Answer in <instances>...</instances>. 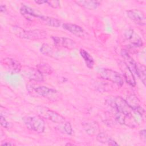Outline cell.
I'll list each match as a JSON object with an SVG mask.
<instances>
[{
  "mask_svg": "<svg viewBox=\"0 0 146 146\" xmlns=\"http://www.w3.org/2000/svg\"><path fill=\"white\" fill-rule=\"evenodd\" d=\"M13 32L18 37L31 40L42 39L46 37V33L43 30H26L18 26L13 27Z\"/></svg>",
  "mask_w": 146,
  "mask_h": 146,
  "instance_id": "obj_1",
  "label": "cell"
},
{
  "mask_svg": "<svg viewBox=\"0 0 146 146\" xmlns=\"http://www.w3.org/2000/svg\"><path fill=\"white\" fill-rule=\"evenodd\" d=\"M23 75L28 79L35 82H43L42 74L37 69L31 67H25L23 69Z\"/></svg>",
  "mask_w": 146,
  "mask_h": 146,
  "instance_id": "obj_8",
  "label": "cell"
},
{
  "mask_svg": "<svg viewBox=\"0 0 146 146\" xmlns=\"http://www.w3.org/2000/svg\"><path fill=\"white\" fill-rule=\"evenodd\" d=\"M40 51L43 54L48 56H53L54 53L53 48L50 46L46 43L42 44L40 48Z\"/></svg>",
  "mask_w": 146,
  "mask_h": 146,
  "instance_id": "obj_23",
  "label": "cell"
},
{
  "mask_svg": "<svg viewBox=\"0 0 146 146\" xmlns=\"http://www.w3.org/2000/svg\"><path fill=\"white\" fill-rule=\"evenodd\" d=\"M36 111L40 116L47 120H51L54 123L63 124L66 121L64 118L62 116L46 107L38 106L36 107Z\"/></svg>",
  "mask_w": 146,
  "mask_h": 146,
  "instance_id": "obj_3",
  "label": "cell"
},
{
  "mask_svg": "<svg viewBox=\"0 0 146 146\" xmlns=\"http://www.w3.org/2000/svg\"><path fill=\"white\" fill-rule=\"evenodd\" d=\"M0 122L2 126H3L5 128H9L10 127V123L5 119V117H3L2 115H1L0 117Z\"/></svg>",
  "mask_w": 146,
  "mask_h": 146,
  "instance_id": "obj_27",
  "label": "cell"
},
{
  "mask_svg": "<svg viewBox=\"0 0 146 146\" xmlns=\"http://www.w3.org/2000/svg\"><path fill=\"white\" fill-rule=\"evenodd\" d=\"M63 130H64V132L68 135H71L72 133V127L70 123L66 122V121H65V123H64Z\"/></svg>",
  "mask_w": 146,
  "mask_h": 146,
  "instance_id": "obj_25",
  "label": "cell"
},
{
  "mask_svg": "<svg viewBox=\"0 0 146 146\" xmlns=\"http://www.w3.org/2000/svg\"><path fill=\"white\" fill-rule=\"evenodd\" d=\"M145 133H146V131H145V129H143V130L140 131V132H139V135L140 136V138L144 143H145V141H146Z\"/></svg>",
  "mask_w": 146,
  "mask_h": 146,
  "instance_id": "obj_28",
  "label": "cell"
},
{
  "mask_svg": "<svg viewBox=\"0 0 146 146\" xmlns=\"http://www.w3.org/2000/svg\"><path fill=\"white\" fill-rule=\"evenodd\" d=\"M23 121L27 128L31 131L38 133H43L44 131V121L39 115L26 116L23 118Z\"/></svg>",
  "mask_w": 146,
  "mask_h": 146,
  "instance_id": "obj_2",
  "label": "cell"
},
{
  "mask_svg": "<svg viewBox=\"0 0 146 146\" xmlns=\"http://www.w3.org/2000/svg\"><path fill=\"white\" fill-rule=\"evenodd\" d=\"M0 10L1 12H5L6 11V7L5 5H1L0 6Z\"/></svg>",
  "mask_w": 146,
  "mask_h": 146,
  "instance_id": "obj_31",
  "label": "cell"
},
{
  "mask_svg": "<svg viewBox=\"0 0 146 146\" xmlns=\"http://www.w3.org/2000/svg\"><path fill=\"white\" fill-rule=\"evenodd\" d=\"M1 145H14V143L11 142H4L1 144Z\"/></svg>",
  "mask_w": 146,
  "mask_h": 146,
  "instance_id": "obj_32",
  "label": "cell"
},
{
  "mask_svg": "<svg viewBox=\"0 0 146 146\" xmlns=\"http://www.w3.org/2000/svg\"><path fill=\"white\" fill-rule=\"evenodd\" d=\"M46 3H47L52 8H58L60 6V1H47Z\"/></svg>",
  "mask_w": 146,
  "mask_h": 146,
  "instance_id": "obj_26",
  "label": "cell"
},
{
  "mask_svg": "<svg viewBox=\"0 0 146 146\" xmlns=\"http://www.w3.org/2000/svg\"><path fill=\"white\" fill-rule=\"evenodd\" d=\"M38 5H42L43 3H46L47 1H44V0H38V1H34Z\"/></svg>",
  "mask_w": 146,
  "mask_h": 146,
  "instance_id": "obj_30",
  "label": "cell"
},
{
  "mask_svg": "<svg viewBox=\"0 0 146 146\" xmlns=\"http://www.w3.org/2000/svg\"><path fill=\"white\" fill-rule=\"evenodd\" d=\"M122 56L124 59V63L125 64L129 67V68L131 70L132 72H133L136 74V64L135 60L132 59L131 56H130L125 51H123L121 52Z\"/></svg>",
  "mask_w": 146,
  "mask_h": 146,
  "instance_id": "obj_17",
  "label": "cell"
},
{
  "mask_svg": "<svg viewBox=\"0 0 146 146\" xmlns=\"http://www.w3.org/2000/svg\"><path fill=\"white\" fill-rule=\"evenodd\" d=\"M63 28L71 34L78 36H83L85 34V31L80 26L72 23H64Z\"/></svg>",
  "mask_w": 146,
  "mask_h": 146,
  "instance_id": "obj_15",
  "label": "cell"
},
{
  "mask_svg": "<svg viewBox=\"0 0 146 146\" xmlns=\"http://www.w3.org/2000/svg\"><path fill=\"white\" fill-rule=\"evenodd\" d=\"M37 69L42 74H51L53 70L52 67L47 63H40L37 66Z\"/></svg>",
  "mask_w": 146,
  "mask_h": 146,
  "instance_id": "obj_22",
  "label": "cell"
},
{
  "mask_svg": "<svg viewBox=\"0 0 146 146\" xmlns=\"http://www.w3.org/2000/svg\"><path fill=\"white\" fill-rule=\"evenodd\" d=\"M96 138L99 142L103 143H107L109 139H110L106 133H105L104 132H100L96 135Z\"/></svg>",
  "mask_w": 146,
  "mask_h": 146,
  "instance_id": "obj_24",
  "label": "cell"
},
{
  "mask_svg": "<svg viewBox=\"0 0 146 146\" xmlns=\"http://www.w3.org/2000/svg\"><path fill=\"white\" fill-rule=\"evenodd\" d=\"M128 17L136 24L143 26L145 25L146 20L144 13L139 10L134 9L127 11Z\"/></svg>",
  "mask_w": 146,
  "mask_h": 146,
  "instance_id": "obj_10",
  "label": "cell"
},
{
  "mask_svg": "<svg viewBox=\"0 0 146 146\" xmlns=\"http://www.w3.org/2000/svg\"><path fill=\"white\" fill-rule=\"evenodd\" d=\"M119 67L123 74L124 77L126 82L131 86H135L136 85L135 79L133 74L129 67L125 64L124 62H120L119 63Z\"/></svg>",
  "mask_w": 146,
  "mask_h": 146,
  "instance_id": "obj_12",
  "label": "cell"
},
{
  "mask_svg": "<svg viewBox=\"0 0 146 146\" xmlns=\"http://www.w3.org/2000/svg\"><path fill=\"white\" fill-rule=\"evenodd\" d=\"M52 39L54 43L59 46H62L68 49H74L76 47V44L72 39L66 37L52 36Z\"/></svg>",
  "mask_w": 146,
  "mask_h": 146,
  "instance_id": "obj_13",
  "label": "cell"
},
{
  "mask_svg": "<svg viewBox=\"0 0 146 146\" xmlns=\"http://www.w3.org/2000/svg\"><path fill=\"white\" fill-rule=\"evenodd\" d=\"M99 74L104 79L111 82L118 86H121L123 84L124 80L122 76L115 71L108 68H102L99 71Z\"/></svg>",
  "mask_w": 146,
  "mask_h": 146,
  "instance_id": "obj_4",
  "label": "cell"
},
{
  "mask_svg": "<svg viewBox=\"0 0 146 146\" xmlns=\"http://www.w3.org/2000/svg\"><path fill=\"white\" fill-rule=\"evenodd\" d=\"M107 143H108V144L110 145H118V144L116 143V142L115 141H114L113 140H112L111 138L109 139V140Z\"/></svg>",
  "mask_w": 146,
  "mask_h": 146,
  "instance_id": "obj_29",
  "label": "cell"
},
{
  "mask_svg": "<svg viewBox=\"0 0 146 146\" xmlns=\"http://www.w3.org/2000/svg\"><path fill=\"white\" fill-rule=\"evenodd\" d=\"M116 111L122 113L127 116L132 115V108L124 100L120 97L115 98L111 102V105Z\"/></svg>",
  "mask_w": 146,
  "mask_h": 146,
  "instance_id": "obj_5",
  "label": "cell"
},
{
  "mask_svg": "<svg viewBox=\"0 0 146 146\" xmlns=\"http://www.w3.org/2000/svg\"><path fill=\"white\" fill-rule=\"evenodd\" d=\"M145 73H146L145 67L143 64H140V63H137L136 74L140 79L142 83L144 85L145 84V76H146Z\"/></svg>",
  "mask_w": 146,
  "mask_h": 146,
  "instance_id": "obj_21",
  "label": "cell"
},
{
  "mask_svg": "<svg viewBox=\"0 0 146 146\" xmlns=\"http://www.w3.org/2000/svg\"><path fill=\"white\" fill-rule=\"evenodd\" d=\"M20 12L25 18L30 21L34 19H39L40 21L43 16L41 13L25 5H22L21 7Z\"/></svg>",
  "mask_w": 146,
  "mask_h": 146,
  "instance_id": "obj_9",
  "label": "cell"
},
{
  "mask_svg": "<svg viewBox=\"0 0 146 146\" xmlns=\"http://www.w3.org/2000/svg\"><path fill=\"white\" fill-rule=\"evenodd\" d=\"M124 36L127 41H128L132 46L140 47L143 45V42L141 38L137 34L134 30L129 29L125 31Z\"/></svg>",
  "mask_w": 146,
  "mask_h": 146,
  "instance_id": "obj_11",
  "label": "cell"
},
{
  "mask_svg": "<svg viewBox=\"0 0 146 146\" xmlns=\"http://www.w3.org/2000/svg\"><path fill=\"white\" fill-rule=\"evenodd\" d=\"M80 54L82 57L83 58L86 66L90 69L92 68L94 65V61L92 57L89 54L88 52L83 49H80Z\"/></svg>",
  "mask_w": 146,
  "mask_h": 146,
  "instance_id": "obj_19",
  "label": "cell"
},
{
  "mask_svg": "<svg viewBox=\"0 0 146 146\" xmlns=\"http://www.w3.org/2000/svg\"><path fill=\"white\" fill-rule=\"evenodd\" d=\"M1 63L11 73L17 74L22 70V66L21 63L15 59L6 58L1 60Z\"/></svg>",
  "mask_w": 146,
  "mask_h": 146,
  "instance_id": "obj_7",
  "label": "cell"
},
{
  "mask_svg": "<svg viewBox=\"0 0 146 146\" xmlns=\"http://www.w3.org/2000/svg\"><path fill=\"white\" fill-rule=\"evenodd\" d=\"M125 101L133 111L140 106L139 100L135 95H129Z\"/></svg>",
  "mask_w": 146,
  "mask_h": 146,
  "instance_id": "obj_20",
  "label": "cell"
},
{
  "mask_svg": "<svg viewBox=\"0 0 146 146\" xmlns=\"http://www.w3.org/2000/svg\"><path fill=\"white\" fill-rule=\"evenodd\" d=\"M75 2L79 6L88 10H95L100 4L98 1H76Z\"/></svg>",
  "mask_w": 146,
  "mask_h": 146,
  "instance_id": "obj_16",
  "label": "cell"
},
{
  "mask_svg": "<svg viewBox=\"0 0 146 146\" xmlns=\"http://www.w3.org/2000/svg\"><path fill=\"white\" fill-rule=\"evenodd\" d=\"M34 91L38 95L47 98L50 100H55L59 98V94L57 91L45 86H39L34 88Z\"/></svg>",
  "mask_w": 146,
  "mask_h": 146,
  "instance_id": "obj_6",
  "label": "cell"
},
{
  "mask_svg": "<svg viewBox=\"0 0 146 146\" xmlns=\"http://www.w3.org/2000/svg\"><path fill=\"white\" fill-rule=\"evenodd\" d=\"M42 22L44 23V24L54 27H58L60 26V21L55 18L53 17H47V16H44L43 15L40 20Z\"/></svg>",
  "mask_w": 146,
  "mask_h": 146,
  "instance_id": "obj_18",
  "label": "cell"
},
{
  "mask_svg": "<svg viewBox=\"0 0 146 146\" xmlns=\"http://www.w3.org/2000/svg\"><path fill=\"white\" fill-rule=\"evenodd\" d=\"M83 129L90 136L97 135L100 132L98 124L93 120H86L82 123Z\"/></svg>",
  "mask_w": 146,
  "mask_h": 146,
  "instance_id": "obj_14",
  "label": "cell"
}]
</instances>
